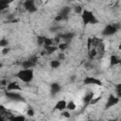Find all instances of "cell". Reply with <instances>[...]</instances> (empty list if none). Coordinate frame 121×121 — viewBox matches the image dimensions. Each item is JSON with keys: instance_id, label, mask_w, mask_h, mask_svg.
I'll use <instances>...</instances> for the list:
<instances>
[{"instance_id": "1", "label": "cell", "mask_w": 121, "mask_h": 121, "mask_svg": "<svg viewBox=\"0 0 121 121\" xmlns=\"http://www.w3.org/2000/svg\"><path fill=\"white\" fill-rule=\"evenodd\" d=\"M81 18H82V22H83V24L85 26H87V25H95V24L98 23V20L94 15V13L91 10H88L86 9H83V11L81 13Z\"/></svg>"}, {"instance_id": "2", "label": "cell", "mask_w": 121, "mask_h": 121, "mask_svg": "<svg viewBox=\"0 0 121 121\" xmlns=\"http://www.w3.org/2000/svg\"><path fill=\"white\" fill-rule=\"evenodd\" d=\"M16 77L22 80L23 82H26V83H28L30 82L33 78H34V72H33V69H22L20 70L17 74H16Z\"/></svg>"}, {"instance_id": "3", "label": "cell", "mask_w": 121, "mask_h": 121, "mask_svg": "<svg viewBox=\"0 0 121 121\" xmlns=\"http://www.w3.org/2000/svg\"><path fill=\"white\" fill-rule=\"evenodd\" d=\"M121 27L120 25H117V24H111V25H107L104 29L102 30V35L103 36H111V35H113L115 34L118 29Z\"/></svg>"}, {"instance_id": "4", "label": "cell", "mask_w": 121, "mask_h": 121, "mask_svg": "<svg viewBox=\"0 0 121 121\" xmlns=\"http://www.w3.org/2000/svg\"><path fill=\"white\" fill-rule=\"evenodd\" d=\"M83 84L84 85H98V86H102V81L98 78H95L94 77H90L87 76L83 78Z\"/></svg>"}, {"instance_id": "5", "label": "cell", "mask_w": 121, "mask_h": 121, "mask_svg": "<svg viewBox=\"0 0 121 121\" xmlns=\"http://www.w3.org/2000/svg\"><path fill=\"white\" fill-rule=\"evenodd\" d=\"M37 60H38V58L36 56L26 60H24L22 62V67L23 69H32L33 66H35V64L37 63Z\"/></svg>"}, {"instance_id": "6", "label": "cell", "mask_w": 121, "mask_h": 121, "mask_svg": "<svg viewBox=\"0 0 121 121\" xmlns=\"http://www.w3.org/2000/svg\"><path fill=\"white\" fill-rule=\"evenodd\" d=\"M23 5H24L25 9L28 12H30V13H33V12L37 11V9H38L37 7H36V5H35V2L33 0H26V1H25L23 3Z\"/></svg>"}, {"instance_id": "7", "label": "cell", "mask_w": 121, "mask_h": 121, "mask_svg": "<svg viewBox=\"0 0 121 121\" xmlns=\"http://www.w3.org/2000/svg\"><path fill=\"white\" fill-rule=\"evenodd\" d=\"M118 102H119V98H118L117 96H115V95H110L108 96V99H107V102H106L105 107H106V109H109V108H111V107L115 106Z\"/></svg>"}, {"instance_id": "8", "label": "cell", "mask_w": 121, "mask_h": 121, "mask_svg": "<svg viewBox=\"0 0 121 121\" xmlns=\"http://www.w3.org/2000/svg\"><path fill=\"white\" fill-rule=\"evenodd\" d=\"M66 107H67V102H66L64 99H61V100H60V101H58V102L56 103L54 109L57 110V111L62 112V111H64V110L66 109Z\"/></svg>"}, {"instance_id": "9", "label": "cell", "mask_w": 121, "mask_h": 121, "mask_svg": "<svg viewBox=\"0 0 121 121\" xmlns=\"http://www.w3.org/2000/svg\"><path fill=\"white\" fill-rule=\"evenodd\" d=\"M21 87L19 86V84L15 81H11L9 82L8 85H7V91L8 92H12V91H17V90H20Z\"/></svg>"}, {"instance_id": "10", "label": "cell", "mask_w": 121, "mask_h": 121, "mask_svg": "<svg viewBox=\"0 0 121 121\" xmlns=\"http://www.w3.org/2000/svg\"><path fill=\"white\" fill-rule=\"evenodd\" d=\"M6 95L9 98V99H14V100H21L22 97L21 95L18 94V93H15V92H8L6 94Z\"/></svg>"}, {"instance_id": "11", "label": "cell", "mask_w": 121, "mask_h": 121, "mask_svg": "<svg viewBox=\"0 0 121 121\" xmlns=\"http://www.w3.org/2000/svg\"><path fill=\"white\" fill-rule=\"evenodd\" d=\"M110 64L111 66L113 65H117V64H121V59H119L117 56L115 55H112L110 58Z\"/></svg>"}, {"instance_id": "12", "label": "cell", "mask_w": 121, "mask_h": 121, "mask_svg": "<svg viewBox=\"0 0 121 121\" xmlns=\"http://www.w3.org/2000/svg\"><path fill=\"white\" fill-rule=\"evenodd\" d=\"M43 48H44V51L46 52V54L47 55H51V54H53L54 52H56L59 48H58V46H56V45H50V46H43Z\"/></svg>"}, {"instance_id": "13", "label": "cell", "mask_w": 121, "mask_h": 121, "mask_svg": "<svg viewBox=\"0 0 121 121\" xmlns=\"http://www.w3.org/2000/svg\"><path fill=\"white\" fill-rule=\"evenodd\" d=\"M60 89H61V87H60V85L59 83L54 82V83L51 84V93H52L53 95L58 94V93L60 91Z\"/></svg>"}, {"instance_id": "14", "label": "cell", "mask_w": 121, "mask_h": 121, "mask_svg": "<svg viewBox=\"0 0 121 121\" xmlns=\"http://www.w3.org/2000/svg\"><path fill=\"white\" fill-rule=\"evenodd\" d=\"M94 98V94L93 93H88L87 95H85L83 96V102L85 103V105H89L91 103V101Z\"/></svg>"}, {"instance_id": "15", "label": "cell", "mask_w": 121, "mask_h": 121, "mask_svg": "<svg viewBox=\"0 0 121 121\" xmlns=\"http://www.w3.org/2000/svg\"><path fill=\"white\" fill-rule=\"evenodd\" d=\"M76 108H77V105H76V103H75L74 101H69V102H67V107H66V109H67L68 111H75Z\"/></svg>"}, {"instance_id": "16", "label": "cell", "mask_w": 121, "mask_h": 121, "mask_svg": "<svg viewBox=\"0 0 121 121\" xmlns=\"http://www.w3.org/2000/svg\"><path fill=\"white\" fill-rule=\"evenodd\" d=\"M50 66H51V68H54V69L59 68V67L60 66V60H51V62H50Z\"/></svg>"}, {"instance_id": "17", "label": "cell", "mask_w": 121, "mask_h": 121, "mask_svg": "<svg viewBox=\"0 0 121 121\" xmlns=\"http://www.w3.org/2000/svg\"><path fill=\"white\" fill-rule=\"evenodd\" d=\"M50 45H54V39H51V38H45L43 46H50Z\"/></svg>"}, {"instance_id": "18", "label": "cell", "mask_w": 121, "mask_h": 121, "mask_svg": "<svg viewBox=\"0 0 121 121\" xmlns=\"http://www.w3.org/2000/svg\"><path fill=\"white\" fill-rule=\"evenodd\" d=\"M9 8V2L8 1H1L0 2V10L3 11L4 9Z\"/></svg>"}, {"instance_id": "19", "label": "cell", "mask_w": 121, "mask_h": 121, "mask_svg": "<svg viewBox=\"0 0 121 121\" xmlns=\"http://www.w3.org/2000/svg\"><path fill=\"white\" fill-rule=\"evenodd\" d=\"M10 121H26V118L23 115H17V116H12L10 118Z\"/></svg>"}, {"instance_id": "20", "label": "cell", "mask_w": 121, "mask_h": 121, "mask_svg": "<svg viewBox=\"0 0 121 121\" xmlns=\"http://www.w3.org/2000/svg\"><path fill=\"white\" fill-rule=\"evenodd\" d=\"M45 38H46V37H43V36H38V38H37L38 44H39V45H43V44H44Z\"/></svg>"}, {"instance_id": "21", "label": "cell", "mask_w": 121, "mask_h": 121, "mask_svg": "<svg viewBox=\"0 0 121 121\" xmlns=\"http://www.w3.org/2000/svg\"><path fill=\"white\" fill-rule=\"evenodd\" d=\"M8 45H9V41L7 40V39H1V41H0V46L1 47H3V48H5V47H8Z\"/></svg>"}, {"instance_id": "22", "label": "cell", "mask_w": 121, "mask_h": 121, "mask_svg": "<svg viewBox=\"0 0 121 121\" xmlns=\"http://www.w3.org/2000/svg\"><path fill=\"white\" fill-rule=\"evenodd\" d=\"M67 47H68V43H60L58 44V48H59L60 50H61V51L65 50Z\"/></svg>"}, {"instance_id": "23", "label": "cell", "mask_w": 121, "mask_h": 121, "mask_svg": "<svg viewBox=\"0 0 121 121\" xmlns=\"http://www.w3.org/2000/svg\"><path fill=\"white\" fill-rule=\"evenodd\" d=\"M92 45H93V38H88L87 39V49H88V51L92 48Z\"/></svg>"}, {"instance_id": "24", "label": "cell", "mask_w": 121, "mask_h": 121, "mask_svg": "<svg viewBox=\"0 0 121 121\" xmlns=\"http://www.w3.org/2000/svg\"><path fill=\"white\" fill-rule=\"evenodd\" d=\"M83 8L82 7H80V6H77V7H75V11H76V13H79V14H81L82 13V11H83Z\"/></svg>"}, {"instance_id": "25", "label": "cell", "mask_w": 121, "mask_h": 121, "mask_svg": "<svg viewBox=\"0 0 121 121\" xmlns=\"http://www.w3.org/2000/svg\"><path fill=\"white\" fill-rule=\"evenodd\" d=\"M101 98H102V96H101V95H99V96H97V97H94V98H93V100L91 101V103H90V104L94 105V104L97 103V102H98V101H99Z\"/></svg>"}, {"instance_id": "26", "label": "cell", "mask_w": 121, "mask_h": 121, "mask_svg": "<svg viewBox=\"0 0 121 121\" xmlns=\"http://www.w3.org/2000/svg\"><path fill=\"white\" fill-rule=\"evenodd\" d=\"M61 115H62V116H64L65 118H70V116H71V114H70L69 111H62Z\"/></svg>"}, {"instance_id": "27", "label": "cell", "mask_w": 121, "mask_h": 121, "mask_svg": "<svg viewBox=\"0 0 121 121\" xmlns=\"http://www.w3.org/2000/svg\"><path fill=\"white\" fill-rule=\"evenodd\" d=\"M62 20H65V19H64V17H63L62 15H60V14H58V15L55 17V21H56V22H60V21H62Z\"/></svg>"}, {"instance_id": "28", "label": "cell", "mask_w": 121, "mask_h": 121, "mask_svg": "<svg viewBox=\"0 0 121 121\" xmlns=\"http://www.w3.org/2000/svg\"><path fill=\"white\" fill-rule=\"evenodd\" d=\"M74 33H67V34H65V35H63L62 37L64 38V39H68V40H71L73 37H74Z\"/></svg>"}, {"instance_id": "29", "label": "cell", "mask_w": 121, "mask_h": 121, "mask_svg": "<svg viewBox=\"0 0 121 121\" xmlns=\"http://www.w3.org/2000/svg\"><path fill=\"white\" fill-rule=\"evenodd\" d=\"M26 114H27L28 116H33V115H34V110H33L32 108H29V109L26 111Z\"/></svg>"}, {"instance_id": "30", "label": "cell", "mask_w": 121, "mask_h": 121, "mask_svg": "<svg viewBox=\"0 0 121 121\" xmlns=\"http://www.w3.org/2000/svg\"><path fill=\"white\" fill-rule=\"evenodd\" d=\"M115 86V92H121V82L114 85Z\"/></svg>"}, {"instance_id": "31", "label": "cell", "mask_w": 121, "mask_h": 121, "mask_svg": "<svg viewBox=\"0 0 121 121\" xmlns=\"http://www.w3.org/2000/svg\"><path fill=\"white\" fill-rule=\"evenodd\" d=\"M9 52V47H5V48L2 49V54L3 55H7Z\"/></svg>"}, {"instance_id": "32", "label": "cell", "mask_w": 121, "mask_h": 121, "mask_svg": "<svg viewBox=\"0 0 121 121\" xmlns=\"http://www.w3.org/2000/svg\"><path fill=\"white\" fill-rule=\"evenodd\" d=\"M84 66H85V68H91V67H92V63H91V61H87V62H85Z\"/></svg>"}, {"instance_id": "33", "label": "cell", "mask_w": 121, "mask_h": 121, "mask_svg": "<svg viewBox=\"0 0 121 121\" xmlns=\"http://www.w3.org/2000/svg\"><path fill=\"white\" fill-rule=\"evenodd\" d=\"M59 58H60V60H64L65 56H64V54H63V53H60V54H59Z\"/></svg>"}, {"instance_id": "34", "label": "cell", "mask_w": 121, "mask_h": 121, "mask_svg": "<svg viewBox=\"0 0 121 121\" xmlns=\"http://www.w3.org/2000/svg\"><path fill=\"white\" fill-rule=\"evenodd\" d=\"M2 85H8L9 83H7V80H5V79H2Z\"/></svg>"}, {"instance_id": "35", "label": "cell", "mask_w": 121, "mask_h": 121, "mask_svg": "<svg viewBox=\"0 0 121 121\" xmlns=\"http://www.w3.org/2000/svg\"><path fill=\"white\" fill-rule=\"evenodd\" d=\"M116 96L118 98H121V92H116Z\"/></svg>"}, {"instance_id": "36", "label": "cell", "mask_w": 121, "mask_h": 121, "mask_svg": "<svg viewBox=\"0 0 121 121\" xmlns=\"http://www.w3.org/2000/svg\"><path fill=\"white\" fill-rule=\"evenodd\" d=\"M109 121H119V120H118V119H115V118H114V119H111V120H109Z\"/></svg>"}, {"instance_id": "37", "label": "cell", "mask_w": 121, "mask_h": 121, "mask_svg": "<svg viewBox=\"0 0 121 121\" xmlns=\"http://www.w3.org/2000/svg\"><path fill=\"white\" fill-rule=\"evenodd\" d=\"M118 49H119V50H121V43H119V45H118Z\"/></svg>"}, {"instance_id": "38", "label": "cell", "mask_w": 121, "mask_h": 121, "mask_svg": "<svg viewBox=\"0 0 121 121\" xmlns=\"http://www.w3.org/2000/svg\"><path fill=\"white\" fill-rule=\"evenodd\" d=\"M119 121H121V117H120V118H119Z\"/></svg>"}, {"instance_id": "39", "label": "cell", "mask_w": 121, "mask_h": 121, "mask_svg": "<svg viewBox=\"0 0 121 121\" xmlns=\"http://www.w3.org/2000/svg\"><path fill=\"white\" fill-rule=\"evenodd\" d=\"M88 121H93V120H88Z\"/></svg>"}, {"instance_id": "40", "label": "cell", "mask_w": 121, "mask_h": 121, "mask_svg": "<svg viewBox=\"0 0 121 121\" xmlns=\"http://www.w3.org/2000/svg\"><path fill=\"white\" fill-rule=\"evenodd\" d=\"M30 121H35V120H30Z\"/></svg>"}]
</instances>
